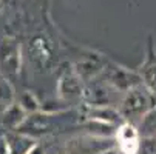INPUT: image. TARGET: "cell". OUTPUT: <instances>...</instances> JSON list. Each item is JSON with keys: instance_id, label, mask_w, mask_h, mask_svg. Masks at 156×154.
Segmentation results:
<instances>
[{"instance_id": "9a60e30c", "label": "cell", "mask_w": 156, "mask_h": 154, "mask_svg": "<svg viewBox=\"0 0 156 154\" xmlns=\"http://www.w3.org/2000/svg\"><path fill=\"white\" fill-rule=\"evenodd\" d=\"M99 154H119V149H116V148H107V149H104V151H101Z\"/></svg>"}, {"instance_id": "3957f363", "label": "cell", "mask_w": 156, "mask_h": 154, "mask_svg": "<svg viewBox=\"0 0 156 154\" xmlns=\"http://www.w3.org/2000/svg\"><path fill=\"white\" fill-rule=\"evenodd\" d=\"M107 83L111 85L115 90L127 93L131 88L142 85V79L135 71L125 70L122 67H113L107 71Z\"/></svg>"}, {"instance_id": "8992f818", "label": "cell", "mask_w": 156, "mask_h": 154, "mask_svg": "<svg viewBox=\"0 0 156 154\" xmlns=\"http://www.w3.org/2000/svg\"><path fill=\"white\" fill-rule=\"evenodd\" d=\"M59 94L65 100H77L83 96V88L77 74H65L59 80Z\"/></svg>"}, {"instance_id": "8fae6325", "label": "cell", "mask_w": 156, "mask_h": 154, "mask_svg": "<svg viewBox=\"0 0 156 154\" xmlns=\"http://www.w3.org/2000/svg\"><path fill=\"white\" fill-rule=\"evenodd\" d=\"M12 103H14V90L9 85V82L3 76H0V108L5 111Z\"/></svg>"}, {"instance_id": "ba28073f", "label": "cell", "mask_w": 156, "mask_h": 154, "mask_svg": "<svg viewBox=\"0 0 156 154\" xmlns=\"http://www.w3.org/2000/svg\"><path fill=\"white\" fill-rule=\"evenodd\" d=\"M8 145V154H28L30 149L34 146V140L25 134H9L5 137Z\"/></svg>"}, {"instance_id": "7a4b0ae2", "label": "cell", "mask_w": 156, "mask_h": 154, "mask_svg": "<svg viewBox=\"0 0 156 154\" xmlns=\"http://www.w3.org/2000/svg\"><path fill=\"white\" fill-rule=\"evenodd\" d=\"M20 70V48L12 39L0 40V74L5 79L17 76Z\"/></svg>"}, {"instance_id": "7c38bea8", "label": "cell", "mask_w": 156, "mask_h": 154, "mask_svg": "<svg viewBox=\"0 0 156 154\" xmlns=\"http://www.w3.org/2000/svg\"><path fill=\"white\" fill-rule=\"evenodd\" d=\"M19 106L23 109L25 113H30V114L37 113L39 108H40L37 97L33 93H30V91H23V93L20 94V97H19Z\"/></svg>"}, {"instance_id": "30bf717a", "label": "cell", "mask_w": 156, "mask_h": 154, "mask_svg": "<svg viewBox=\"0 0 156 154\" xmlns=\"http://www.w3.org/2000/svg\"><path fill=\"white\" fill-rule=\"evenodd\" d=\"M139 136L142 137H154L156 136V106H153L147 114L142 116V119L138 123Z\"/></svg>"}, {"instance_id": "2e32d148", "label": "cell", "mask_w": 156, "mask_h": 154, "mask_svg": "<svg viewBox=\"0 0 156 154\" xmlns=\"http://www.w3.org/2000/svg\"><path fill=\"white\" fill-rule=\"evenodd\" d=\"M154 137H156V136H154Z\"/></svg>"}, {"instance_id": "277c9868", "label": "cell", "mask_w": 156, "mask_h": 154, "mask_svg": "<svg viewBox=\"0 0 156 154\" xmlns=\"http://www.w3.org/2000/svg\"><path fill=\"white\" fill-rule=\"evenodd\" d=\"M115 136H116V140H118L119 152H122V154H138L141 136H139L138 128L133 123L124 122L122 125H119Z\"/></svg>"}, {"instance_id": "4fadbf2b", "label": "cell", "mask_w": 156, "mask_h": 154, "mask_svg": "<svg viewBox=\"0 0 156 154\" xmlns=\"http://www.w3.org/2000/svg\"><path fill=\"white\" fill-rule=\"evenodd\" d=\"M138 154H156V137H141Z\"/></svg>"}, {"instance_id": "5b68a950", "label": "cell", "mask_w": 156, "mask_h": 154, "mask_svg": "<svg viewBox=\"0 0 156 154\" xmlns=\"http://www.w3.org/2000/svg\"><path fill=\"white\" fill-rule=\"evenodd\" d=\"M87 117L90 120H98V122H104V123H110V125H115L119 126L122 125L125 120L122 119L119 109L105 105V106H91L88 108L87 111Z\"/></svg>"}, {"instance_id": "52a82bcc", "label": "cell", "mask_w": 156, "mask_h": 154, "mask_svg": "<svg viewBox=\"0 0 156 154\" xmlns=\"http://www.w3.org/2000/svg\"><path fill=\"white\" fill-rule=\"evenodd\" d=\"M138 74L141 76L142 83L156 94V54L153 51H150V54L147 56V60L144 62Z\"/></svg>"}, {"instance_id": "6da1fadb", "label": "cell", "mask_w": 156, "mask_h": 154, "mask_svg": "<svg viewBox=\"0 0 156 154\" xmlns=\"http://www.w3.org/2000/svg\"><path fill=\"white\" fill-rule=\"evenodd\" d=\"M153 106H156V94L151 93L142 83L131 88L124 94V99L119 106V113L125 122L133 123L136 126L142 116L147 114Z\"/></svg>"}, {"instance_id": "9c48e42d", "label": "cell", "mask_w": 156, "mask_h": 154, "mask_svg": "<svg viewBox=\"0 0 156 154\" xmlns=\"http://www.w3.org/2000/svg\"><path fill=\"white\" fill-rule=\"evenodd\" d=\"M25 117H27V113L19 106V103H12L3 111V119L2 120H3L5 126L17 129L22 125V122L25 120Z\"/></svg>"}, {"instance_id": "5bb4252c", "label": "cell", "mask_w": 156, "mask_h": 154, "mask_svg": "<svg viewBox=\"0 0 156 154\" xmlns=\"http://www.w3.org/2000/svg\"><path fill=\"white\" fill-rule=\"evenodd\" d=\"M28 154H45V151H43V148H42L40 145H36V143H34V146L30 149Z\"/></svg>"}]
</instances>
